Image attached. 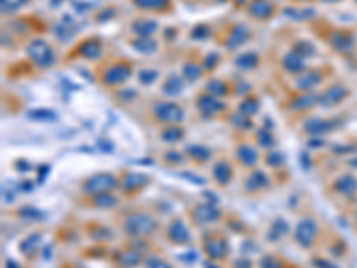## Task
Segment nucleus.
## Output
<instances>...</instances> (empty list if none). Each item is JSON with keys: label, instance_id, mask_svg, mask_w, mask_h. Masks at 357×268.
Returning <instances> with one entry per match:
<instances>
[{"label": "nucleus", "instance_id": "4468645a", "mask_svg": "<svg viewBox=\"0 0 357 268\" xmlns=\"http://www.w3.org/2000/svg\"><path fill=\"white\" fill-rule=\"evenodd\" d=\"M247 15L257 22H266L275 15V4L271 0H250L247 6Z\"/></svg>", "mask_w": 357, "mask_h": 268}, {"label": "nucleus", "instance_id": "bb28decb", "mask_svg": "<svg viewBox=\"0 0 357 268\" xmlns=\"http://www.w3.org/2000/svg\"><path fill=\"white\" fill-rule=\"evenodd\" d=\"M332 188H334V192L339 193V195L352 197L353 193L357 192V179L350 174L339 175V177L334 181V184H332Z\"/></svg>", "mask_w": 357, "mask_h": 268}, {"label": "nucleus", "instance_id": "aec40b11", "mask_svg": "<svg viewBox=\"0 0 357 268\" xmlns=\"http://www.w3.org/2000/svg\"><path fill=\"white\" fill-rule=\"evenodd\" d=\"M157 29L159 23L152 18H136L131 22V30L136 38H152Z\"/></svg>", "mask_w": 357, "mask_h": 268}, {"label": "nucleus", "instance_id": "0eeeda50", "mask_svg": "<svg viewBox=\"0 0 357 268\" xmlns=\"http://www.w3.org/2000/svg\"><path fill=\"white\" fill-rule=\"evenodd\" d=\"M295 243L302 249H311L318 240V222L312 216H304L300 222L295 225L293 231Z\"/></svg>", "mask_w": 357, "mask_h": 268}, {"label": "nucleus", "instance_id": "b1692460", "mask_svg": "<svg viewBox=\"0 0 357 268\" xmlns=\"http://www.w3.org/2000/svg\"><path fill=\"white\" fill-rule=\"evenodd\" d=\"M305 134L309 136H324L332 129V124L325 118H307L302 125Z\"/></svg>", "mask_w": 357, "mask_h": 268}, {"label": "nucleus", "instance_id": "393cba45", "mask_svg": "<svg viewBox=\"0 0 357 268\" xmlns=\"http://www.w3.org/2000/svg\"><path fill=\"white\" fill-rule=\"evenodd\" d=\"M184 91V77H179L177 73H172L165 79V83L161 84V93L165 97H179Z\"/></svg>", "mask_w": 357, "mask_h": 268}, {"label": "nucleus", "instance_id": "4c0bfd02", "mask_svg": "<svg viewBox=\"0 0 357 268\" xmlns=\"http://www.w3.org/2000/svg\"><path fill=\"white\" fill-rule=\"evenodd\" d=\"M206 91L220 98V97H225V95H229L230 93V88H229V84H227L225 81H222V79H211V81H207V84H206Z\"/></svg>", "mask_w": 357, "mask_h": 268}, {"label": "nucleus", "instance_id": "2f4dec72", "mask_svg": "<svg viewBox=\"0 0 357 268\" xmlns=\"http://www.w3.org/2000/svg\"><path fill=\"white\" fill-rule=\"evenodd\" d=\"M254 138H256V143L257 147H261L263 150H273L275 147H277V138L271 134L268 129H259V131H256V134H254Z\"/></svg>", "mask_w": 357, "mask_h": 268}, {"label": "nucleus", "instance_id": "a211bd4d", "mask_svg": "<svg viewBox=\"0 0 357 268\" xmlns=\"http://www.w3.org/2000/svg\"><path fill=\"white\" fill-rule=\"evenodd\" d=\"M318 93L314 91H300L290 100V109L302 113V111H309L312 106H318Z\"/></svg>", "mask_w": 357, "mask_h": 268}, {"label": "nucleus", "instance_id": "423d86ee", "mask_svg": "<svg viewBox=\"0 0 357 268\" xmlns=\"http://www.w3.org/2000/svg\"><path fill=\"white\" fill-rule=\"evenodd\" d=\"M202 249L211 261H225L230 252L229 242L220 233H207L202 238Z\"/></svg>", "mask_w": 357, "mask_h": 268}, {"label": "nucleus", "instance_id": "7ed1b4c3", "mask_svg": "<svg viewBox=\"0 0 357 268\" xmlns=\"http://www.w3.org/2000/svg\"><path fill=\"white\" fill-rule=\"evenodd\" d=\"M120 188V177L111 172H98L81 182V193L86 197H97L102 193H109Z\"/></svg>", "mask_w": 357, "mask_h": 268}, {"label": "nucleus", "instance_id": "4be33fe9", "mask_svg": "<svg viewBox=\"0 0 357 268\" xmlns=\"http://www.w3.org/2000/svg\"><path fill=\"white\" fill-rule=\"evenodd\" d=\"M131 4L145 13H170L173 9L172 0H131Z\"/></svg>", "mask_w": 357, "mask_h": 268}, {"label": "nucleus", "instance_id": "6e6d98bb", "mask_svg": "<svg viewBox=\"0 0 357 268\" xmlns=\"http://www.w3.org/2000/svg\"><path fill=\"white\" fill-rule=\"evenodd\" d=\"M322 2H339V0H322Z\"/></svg>", "mask_w": 357, "mask_h": 268}, {"label": "nucleus", "instance_id": "2eb2a0df", "mask_svg": "<svg viewBox=\"0 0 357 268\" xmlns=\"http://www.w3.org/2000/svg\"><path fill=\"white\" fill-rule=\"evenodd\" d=\"M213 181L220 186V188H225L230 184L234 175V166L232 163H229L227 159H218V161L213 165Z\"/></svg>", "mask_w": 357, "mask_h": 268}, {"label": "nucleus", "instance_id": "1a4fd4ad", "mask_svg": "<svg viewBox=\"0 0 357 268\" xmlns=\"http://www.w3.org/2000/svg\"><path fill=\"white\" fill-rule=\"evenodd\" d=\"M165 236H166V242L177 247L191 243V231H189V227L186 225V222L182 218L170 220V223L165 229Z\"/></svg>", "mask_w": 357, "mask_h": 268}, {"label": "nucleus", "instance_id": "c85d7f7f", "mask_svg": "<svg viewBox=\"0 0 357 268\" xmlns=\"http://www.w3.org/2000/svg\"><path fill=\"white\" fill-rule=\"evenodd\" d=\"M184 154L188 156L191 161H195L196 165H206L211 158H213V152L206 145H188L184 148Z\"/></svg>", "mask_w": 357, "mask_h": 268}, {"label": "nucleus", "instance_id": "e433bc0d", "mask_svg": "<svg viewBox=\"0 0 357 268\" xmlns=\"http://www.w3.org/2000/svg\"><path fill=\"white\" fill-rule=\"evenodd\" d=\"M131 47L136 52L141 54H154L157 50V42L154 38H134L131 40Z\"/></svg>", "mask_w": 357, "mask_h": 268}, {"label": "nucleus", "instance_id": "5701e85b", "mask_svg": "<svg viewBox=\"0 0 357 268\" xmlns=\"http://www.w3.org/2000/svg\"><path fill=\"white\" fill-rule=\"evenodd\" d=\"M322 81H324V72H320V70H307L305 73H302V75H298L295 79V88L298 91H312V88L318 86Z\"/></svg>", "mask_w": 357, "mask_h": 268}, {"label": "nucleus", "instance_id": "864d4df0", "mask_svg": "<svg viewBox=\"0 0 357 268\" xmlns=\"http://www.w3.org/2000/svg\"><path fill=\"white\" fill-rule=\"evenodd\" d=\"M232 266H234V268H252V261H248V259H237V261H234Z\"/></svg>", "mask_w": 357, "mask_h": 268}, {"label": "nucleus", "instance_id": "dca6fc26", "mask_svg": "<svg viewBox=\"0 0 357 268\" xmlns=\"http://www.w3.org/2000/svg\"><path fill=\"white\" fill-rule=\"evenodd\" d=\"M102 54V42L98 38H86L77 45L73 56L83 57V59L88 61H95L98 59Z\"/></svg>", "mask_w": 357, "mask_h": 268}, {"label": "nucleus", "instance_id": "72a5a7b5", "mask_svg": "<svg viewBox=\"0 0 357 268\" xmlns=\"http://www.w3.org/2000/svg\"><path fill=\"white\" fill-rule=\"evenodd\" d=\"M204 75V66L195 61H188V63L182 64V77L188 83H196L200 77Z\"/></svg>", "mask_w": 357, "mask_h": 268}, {"label": "nucleus", "instance_id": "f8f14e48", "mask_svg": "<svg viewBox=\"0 0 357 268\" xmlns=\"http://www.w3.org/2000/svg\"><path fill=\"white\" fill-rule=\"evenodd\" d=\"M143 261H145V257H143L141 250L136 249V243L131 247L116 250L113 256V263L116 264L118 268H136L139 263H143Z\"/></svg>", "mask_w": 357, "mask_h": 268}, {"label": "nucleus", "instance_id": "09e8293b", "mask_svg": "<svg viewBox=\"0 0 357 268\" xmlns=\"http://www.w3.org/2000/svg\"><path fill=\"white\" fill-rule=\"evenodd\" d=\"M29 117H30V118H36V120H43V122H47V120H54V118H56V114H54L52 111L38 109V111H30Z\"/></svg>", "mask_w": 357, "mask_h": 268}, {"label": "nucleus", "instance_id": "9d476101", "mask_svg": "<svg viewBox=\"0 0 357 268\" xmlns=\"http://www.w3.org/2000/svg\"><path fill=\"white\" fill-rule=\"evenodd\" d=\"M195 106H196V109H199V113L206 118L216 117V114L225 111V104H223L218 97L207 93L206 90H204L202 93H199V97H196V100H195Z\"/></svg>", "mask_w": 357, "mask_h": 268}, {"label": "nucleus", "instance_id": "a878e982", "mask_svg": "<svg viewBox=\"0 0 357 268\" xmlns=\"http://www.w3.org/2000/svg\"><path fill=\"white\" fill-rule=\"evenodd\" d=\"M281 64H282V68H284L286 72H288V73H293V75H297V73H300V72H304V70H305L304 57L298 56V54L293 52V50L282 56Z\"/></svg>", "mask_w": 357, "mask_h": 268}, {"label": "nucleus", "instance_id": "f3484780", "mask_svg": "<svg viewBox=\"0 0 357 268\" xmlns=\"http://www.w3.org/2000/svg\"><path fill=\"white\" fill-rule=\"evenodd\" d=\"M248 38H250V29H248L247 25H243V23H236V25L227 32L225 40H223V45L229 50H234L243 45V43H247Z\"/></svg>", "mask_w": 357, "mask_h": 268}, {"label": "nucleus", "instance_id": "f03ea898", "mask_svg": "<svg viewBox=\"0 0 357 268\" xmlns=\"http://www.w3.org/2000/svg\"><path fill=\"white\" fill-rule=\"evenodd\" d=\"M25 52L30 63L39 70L52 68L56 64V50L47 40L43 38H32L25 45Z\"/></svg>", "mask_w": 357, "mask_h": 268}, {"label": "nucleus", "instance_id": "58836bf2", "mask_svg": "<svg viewBox=\"0 0 357 268\" xmlns=\"http://www.w3.org/2000/svg\"><path fill=\"white\" fill-rule=\"evenodd\" d=\"M259 268H290V264H288V261L275 256V254H266V256L261 257Z\"/></svg>", "mask_w": 357, "mask_h": 268}, {"label": "nucleus", "instance_id": "20e7f679", "mask_svg": "<svg viewBox=\"0 0 357 268\" xmlns=\"http://www.w3.org/2000/svg\"><path fill=\"white\" fill-rule=\"evenodd\" d=\"M132 72L134 68H132L131 61H111L109 64L102 66L98 77L105 88H118L131 79Z\"/></svg>", "mask_w": 357, "mask_h": 268}, {"label": "nucleus", "instance_id": "c9c22d12", "mask_svg": "<svg viewBox=\"0 0 357 268\" xmlns=\"http://www.w3.org/2000/svg\"><path fill=\"white\" fill-rule=\"evenodd\" d=\"M234 64L240 70H254L259 66V56L256 52H245L234 59Z\"/></svg>", "mask_w": 357, "mask_h": 268}, {"label": "nucleus", "instance_id": "cd10ccee", "mask_svg": "<svg viewBox=\"0 0 357 268\" xmlns=\"http://www.w3.org/2000/svg\"><path fill=\"white\" fill-rule=\"evenodd\" d=\"M39 245H42V234L39 233H34V234H29L25 240L20 242V254L27 259H32L34 254L39 250Z\"/></svg>", "mask_w": 357, "mask_h": 268}, {"label": "nucleus", "instance_id": "79ce46f5", "mask_svg": "<svg viewBox=\"0 0 357 268\" xmlns=\"http://www.w3.org/2000/svg\"><path fill=\"white\" fill-rule=\"evenodd\" d=\"M230 124H232L236 129H240V131H248V129H252V120H250V117H247V114H243V113L232 114V117H230Z\"/></svg>", "mask_w": 357, "mask_h": 268}, {"label": "nucleus", "instance_id": "6e6552de", "mask_svg": "<svg viewBox=\"0 0 357 268\" xmlns=\"http://www.w3.org/2000/svg\"><path fill=\"white\" fill-rule=\"evenodd\" d=\"M189 216H191L195 225H211V223L220 222L223 213L213 202H200V204H195L189 209Z\"/></svg>", "mask_w": 357, "mask_h": 268}, {"label": "nucleus", "instance_id": "ea45409f", "mask_svg": "<svg viewBox=\"0 0 357 268\" xmlns=\"http://www.w3.org/2000/svg\"><path fill=\"white\" fill-rule=\"evenodd\" d=\"M30 0H0V8L4 15H13V13L23 9Z\"/></svg>", "mask_w": 357, "mask_h": 268}, {"label": "nucleus", "instance_id": "c756f323", "mask_svg": "<svg viewBox=\"0 0 357 268\" xmlns=\"http://www.w3.org/2000/svg\"><path fill=\"white\" fill-rule=\"evenodd\" d=\"M120 199L114 195V192H109V193H102V195H97V197H90V206L95 209H113L118 206Z\"/></svg>", "mask_w": 357, "mask_h": 268}, {"label": "nucleus", "instance_id": "c03bdc74", "mask_svg": "<svg viewBox=\"0 0 357 268\" xmlns=\"http://www.w3.org/2000/svg\"><path fill=\"white\" fill-rule=\"evenodd\" d=\"M157 77H159L157 70H150V68L139 70V72H138V83L143 84V86H148V84L154 83Z\"/></svg>", "mask_w": 357, "mask_h": 268}, {"label": "nucleus", "instance_id": "9b49d317", "mask_svg": "<svg viewBox=\"0 0 357 268\" xmlns=\"http://www.w3.org/2000/svg\"><path fill=\"white\" fill-rule=\"evenodd\" d=\"M148 182H150L148 175L138 174V172H125L120 177V189L124 195H136L145 186H148Z\"/></svg>", "mask_w": 357, "mask_h": 268}, {"label": "nucleus", "instance_id": "603ef678", "mask_svg": "<svg viewBox=\"0 0 357 268\" xmlns=\"http://www.w3.org/2000/svg\"><path fill=\"white\" fill-rule=\"evenodd\" d=\"M165 159H166V163H170V165H181V161H184V156L179 154V152H175V150H170L165 154Z\"/></svg>", "mask_w": 357, "mask_h": 268}, {"label": "nucleus", "instance_id": "8fccbe9b", "mask_svg": "<svg viewBox=\"0 0 357 268\" xmlns=\"http://www.w3.org/2000/svg\"><path fill=\"white\" fill-rule=\"evenodd\" d=\"M209 27L207 25H196L195 29L191 30V38L193 40H207L209 38Z\"/></svg>", "mask_w": 357, "mask_h": 268}, {"label": "nucleus", "instance_id": "a19ab883", "mask_svg": "<svg viewBox=\"0 0 357 268\" xmlns=\"http://www.w3.org/2000/svg\"><path fill=\"white\" fill-rule=\"evenodd\" d=\"M259 111V102L254 97H247L243 102L240 104V113L247 114V117H254Z\"/></svg>", "mask_w": 357, "mask_h": 268}, {"label": "nucleus", "instance_id": "39448f33", "mask_svg": "<svg viewBox=\"0 0 357 268\" xmlns=\"http://www.w3.org/2000/svg\"><path fill=\"white\" fill-rule=\"evenodd\" d=\"M150 114L155 122L163 125H179L184 122L186 111L181 104L172 100H155L150 106Z\"/></svg>", "mask_w": 357, "mask_h": 268}, {"label": "nucleus", "instance_id": "412c9836", "mask_svg": "<svg viewBox=\"0 0 357 268\" xmlns=\"http://www.w3.org/2000/svg\"><path fill=\"white\" fill-rule=\"evenodd\" d=\"M236 159L241 166H247V168H254V166L259 163V152L256 147H252L250 143H241L236 147Z\"/></svg>", "mask_w": 357, "mask_h": 268}, {"label": "nucleus", "instance_id": "6ab92c4d", "mask_svg": "<svg viewBox=\"0 0 357 268\" xmlns=\"http://www.w3.org/2000/svg\"><path fill=\"white\" fill-rule=\"evenodd\" d=\"M245 192L248 193H259L270 188V177L264 174L263 170H254L248 174V177L245 179Z\"/></svg>", "mask_w": 357, "mask_h": 268}, {"label": "nucleus", "instance_id": "f257e3e1", "mask_svg": "<svg viewBox=\"0 0 357 268\" xmlns=\"http://www.w3.org/2000/svg\"><path fill=\"white\" fill-rule=\"evenodd\" d=\"M157 229L159 223L155 220V216L147 211H134L125 216L124 222H122V231L127 234L129 238L134 240L148 238V236L155 234Z\"/></svg>", "mask_w": 357, "mask_h": 268}, {"label": "nucleus", "instance_id": "de8ad7c7", "mask_svg": "<svg viewBox=\"0 0 357 268\" xmlns=\"http://www.w3.org/2000/svg\"><path fill=\"white\" fill-rule=\"evenodd\" d=\"M264 161H266L268 166H282L284 165V158H282V154L279 150H270L266 154V158H264Z\"/></svg>", "mask_w": 357, "mask_h": 268}, {"label": "nucleus", "instance_id": "3c124183", "mask_svg": "<svg viewBox=\"0 0 357 268\" xmlns=\"http://www.w3.org/2000/svg\"><path fill=\"white\" fill-rule=\"evenodd\" d=\"M218 54H209V56L204 59V70H207V72H211V70H214L216 66H218Z\"/></svg>", "mask_w": 357, "mask_h": 268}, {"label": "nucleus", "instance_id": "f704fd0d", "mask_svg": "<svg viewBox=\"0 0 357 268\" xmlns=\"http://www.w3.org/2000/svg\"><path fill=\"white\" fill-rule=\"evenodd\" d=\"M329 42H331V45L338 52H348V50H352V36L348 32H334Z\"/></svg>", "mask_w": 357, "mask_h": 268}, {"label": "nucleus", "instance_id": "473e14b6", "mask_svg": "<svg viewBox=\"0 0 357 268\" xmlns=\"http://www.w3.org/2000/svg\"><path fill=\"white\" fill-rule=\"evenodd\" d=\"M290 233V223L286 222L284 218H277L268 229V240L270 242H277V240H282L286 234Z\"/></svg>", "mask_w": 357, "mask_h": 268}, {"label": "nucleus", "instance_id": "49530a36", "mask_svg": "<svg viewBox=\"0 0 357 268\" xmlns=\"http://www.w3.org/2000/svg\"><path fill=\"white\" fill-rule=\"evenodd\" d=\"M293 52H297L298 56H302V57L312 56V54H314V47L307 42H297L293 45Z\"/></svg>", "mask_w": 357, "mask_h": 268}, {"label": "nucleus", "instance_id": "a18cd8bd", "mask_svg": "<svg viewBox=\"0 0 357 268\" xmlns=\"http://www.w3.org/2000/svg\"><path fill=\"white\" fill-rule=\"evenodd\" d=\"M93 240H98V242H105V240H111V231L105 229L102 225H93L91 227V234H90Z\"/></svg>", "mask_w": 357, "mask_h": 268}, {"label": "nucleus", "instance_id": "5fc2aeb1", "mask_svg": "<svg viewBox=\"0 0 357 268\" xmlns=\"http://www.w3.org/2000/svg\"><path fill=\"white\" fill-rule=\"evenodd\" d=\"M8 268H20V266L15 263V261H8Z\"/></svg>", "mask_w": 357, "mask_h": 268}, {"label": "nucleus", "instance_id": "7c9ffc66", "mask_svg": "<svg viewBox=\"0 0 357 268\" xmlns=\"http://www.w3.org/2000/svg\"><path fill=\"white\" fill-rule=\"evenodd\" d=\"M184 129L179 127V125H165L159 132V138H161L165 143H177V141L184 140Z\"/></svg>", "mask_w": 357, "mask_h": 268}, {"label": "nucleus", "instance_id": "ddd939ff", "mask_svg": "<svg viewBox=\"0 0 357 268\" xmlns=\"http://www.w3.org/2000/svg\"><path fill=\"white\" fill-rule=\"evenodd\" d=\"M348 97V88L343 84H332L331 88L324 91L318 97V106L320 107H334L341 104L345 98Z\"/></svg>", "mask_w": 357, "mask_h": 268}, {"label": "nucleus", "instance_id": "4d7b16f0", "mask_svg": "<svg viewBox=\"0 0 357 268\" xmlns=\"http://www.w3.org/2000/svg\"><path fill=\"white\" fill-rule=\"evenodd\" d=\"M355 2H357V0H355Z\"/></svg>", "mask_w": 357, "mask_h": 268}, {"label": "nucleus", "instance_id": "37998d69", "mask_svg": "<svg viewBox=\"0 0 357 268\" xmlns=\"http://www.w3.org/2000/svg\"><path fill=\"white\" fill-rule=\"evenodd\" d=\"M145 268H173V264L161 256H148L145 257Z\"/></svg>", "mask_w": 357, "mask_h": 268}]
</instances>
